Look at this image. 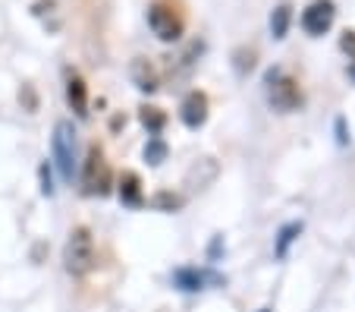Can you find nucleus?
Wrapping results in <instances>:
<instances>
[{
	"instance_id": "nucleus-1",
	"label": "nucleus",
	"mask_w": 355,
	"mask_h": 312,
	"mask_svg": "<svg viewBox=\"0 0 355 312\" xmlns=\"http://www.w3.org/2000/svg\"><path fill=\"white\" fill-rule=\"evenodd\" d=\"M94 237L88 227H73L67 240V249H63V262H67V272L82 278L94 268Z\"/></svg>"
},
{
	"instance_id": "nucleus-2",
	"label": "nucleus",
	"mask_w": 355,
	"mask_h": 312,
	"mask_svg": "<svg viewBox=\"0 0 355 312\" xmlns=\"http://www.w3.org/2000/svg\"><path fill=\"white\" fill-rule=\"evenodd\" d=\"M51 151H54V164L60 170L63 180H73L76 170V129L69 120L54 123V136H51Z\"/></svg>"
},
{
	"instance_id": "nucleus-3",
	"label": "nucleus",
	"mask_w": 355,
	"mask_h": 312,
	"mask_svg": "<svg viewBox=\"0 0 355 312\" xmlns=\"http://www.w3.org/2000/svg\"><path fill=\"white\" fill-rule=\"evenodd\" d=\"M82 183H85V192H98V196H104L110 186V167H107V158H104V151L98 149V145H92L88 149V158H85V167H82Z\"/></svg>"
},
{
	"instance_id": "nucleus-4",
	"label": "nucleus",
	"mask_w": 355,
	"mask_h": 312,
	"mask_svg": "<svg viewBox=\"0 0 355 312\" xmlns=\"http://www.w3.org/2000/svg\"><path fill=\"white\" fill-rule=\"evenodd\" d=\"M268 98L274 108L280 110H293L295 104L302 101V92H299V82L293 76H286L283 69H274L268 73Z\"/></svg>"
},
{
	"instance_id": "nucleus-5",
	"label": "nucleus",
	"mask_w": 355,
	"mask_h": 312,
	"mask_svg": "<svg viewBox=\"0 0 355 312\" xmlns=\"http://www.w3.org/2000/svg\"><path fill=\"white\" fill-rule=\"evenodd\" d=\"M148 26H151V32L157 35L161 41H176L182 35V16L176 13L173 7H167V3H151V10H148Z\"/></svg>"
},
{
	"instance_id": "nucleus-6",
	"label": "nucleus",
	"mask_w": 355,
	"mask_h": 312,
	"mask_svg": "<svg viewBox=\"0 0 355 312\" xmlns=\"http://www.w3.org/2000/svg\"><path fill=\"white\" fill-rule=\"evenodd\" d=\"M334 0H315V3H309V10L302 13V28L309 35H324L330 26H334Z\"/></svg>"
},
{
	"instance_id": "nucleus-7",
	"label": "nucleus",
	"mask_w": 355,
	"mask_h": 312,
	"mask_svg": "<svg viewBox=\"0 0 355 312\" xmlns=\"http://www.w3.org/2000/svg\"><path fill=\"white\" fill-rule=\"evenodd\" d=\"M205 120H208V98L201 95V92H189L186 101H182V123L195 129Z\"/></svg>"
},
{
	"instance_id": "nucleus-8",
	"label": "nucleus",
	"mask_w": 355,
	"mask_h": 312,
	"mask_svg": "<svg viewBox=\"0 0 355 312\" xmlns=\"http://www.w3.org/2000/svg\"><path fill=\"white\" fill-rule=\"evenodd\" d=\"M67 101H69V108H73L79 117L88 114V92H85V82H82L79 76H69V82H67Z\"/></svg>"
},
{
	"instance_id": "nucleus-9",
	"label": "nucleus",
	"mask_w": 355,
	"mask_h": 312,
	"mask_svg": "<svg viewBox=\"0 0 355 312\" xmlns=\"http://www.w3.org/2000/svg\"><path fill=\"white\" fill-rule=\"evenodd\" d=\"M289 28V7L283 3V7H277V13L270 16V32H274V38H283Z\"/></svg>"
},
{
	"instance_id": "nucleus-10",
	"label": "nucleus",
	"mask_w": 355,
	"mask_h": 312,
	"mask_svg": "<svg viewBox=\"0 0 355 312\" xmlns=\"http://www.w3.org/2000/svg\"><path fill=\"white\" fill-rule=\"evenodd\" d=\"M120 196L126 199V202H139V176H135V174H123Z\"/></svg>"
},
{
	"instance_id": "nucleus-11",
	"label": "nucleus",
	"mask_w": 355,
	"mask_h": 312,
	"mask_svg": "<svg viewBox=\"0 0 355 312\" xmlns=\"http://www.w3.org/2000/svg\"><path fill=\"white\" fill-rule=\"evenodd\" d=\"M141 120H145V123H151V126H161V114H155V108H148L145 110V114H141Z\"/></svg>"
},
{
	"instance_id": "nucleus-12",
	"label": "nucleus",
	"mask_w": 355,
	"mask_h": 312,
	"mask_svg": "<svg viewBox=\"0 0 355 312\" xmlns=\"http://www.w3.org/2000/svg\"><path fill=\"white\" fill-rule=\"evenodd\" d=\"M343 51L355 54V32H346V35H343Z\"/></svg>"
}]
</instances>
